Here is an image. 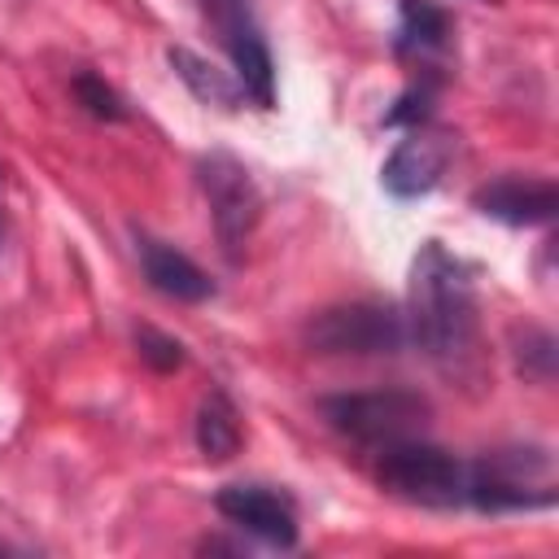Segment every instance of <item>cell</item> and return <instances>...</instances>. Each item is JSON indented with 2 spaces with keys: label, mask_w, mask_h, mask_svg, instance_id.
<instances>
[{
  "label": "cell",
  "mask_w": 559,
  "mask_h": 559,
  "mask_svg": "<svg viewBox=\"0 0 559 559\" xmlns=\"http://www.w3.org/2000/svg\"><path fill=\"white\" fill-rule=\"evenodd\" d=\"M406 336L454 380H480V310L467 266L441 245L424 240L411 262Z\"/></svg>",
  "instance_id": "1"
},
{
  "label": "cell",
  "mask_w": 559,
  "mask_h": 559,
  "mask_svg": "<svg viewBox=\"0 0 559 559\" xmlns=\"http://www.w3.org/2000/svg\"><path fill=\"white\" fill-rule=\"evenodd\" d=\"M559 498L555 489V459L542 445H515V450H493L467 467V489L463 502L476 511H537Z\"/></svg>",
  "instance_id": "2"
},
{
  "label": "cell",
  "mask_w": 559,
  "mask_h": 559,
  "mask_svg": "<svg viewBox=\"0 0 559 559\" xmlns=\"http://www.w3.org/2000/svg\"><path fill=\"white\" fill-rule=\"evenodd\" d=\"M323 419L362 441V445H393L406 437H419L432 419L428 397L411 393V389H371V393H336L319 402Z\"/></svg>",
  "instance_id": "3"
},
{
  "label": "cell",
  "mask_w": 559,
  "mask_h": 559,
  "mask_svg": "<svg viewBox=\"0 0 559 559\" xmlns=\"http://www.w3.org/2000/svg\"><path fill=\"white\" fill-rule=\"evenodd\" d=\"M376 480L389 493H397L406 502H419V507H459L463 489H467V467L454 454L406 437V441L380 445Z\"/></svg>",
  "instance_id": "4"
},
{
  "label": "cell",
  "mask_w": 559,
  "mask_h": 559,
  "mask_svg": "<svg viewBox=\"0 0 559 559\" xmlns=\"http://www.w3.org/2000/svg\"><path fill=\"white\" fill-rule=\"evenodd\" d=\"M406 314H397L384 301H345L328 306L306 323V345L314 354H354V358H376V354H397L406 345Z\"/></svg>",
  "instance_id": "5"
},
{
  "label": "cell",
  "mask_w": 559,
  "mask_h": 559,
  "mask_svg": "<svg viewBox=\"0 0 559 559\" xmlns=\"http://www.w3.org/2000/svg\"><path fill=\"white\" fill-rule=\"evenodd\" d=\"M197 179H201V192L210 201V218H214V231H218V245L223 253L236 262L245 240L253 236L258 218H262V197H258V183L253 175L245 170L240 157L214 148L197 162Z\"/></svg>",
  "instance_id": "6"
},
{
  "label": "cell",
  "mask_w": 559,
  "mask_h": 559,
  "mask_svg": "<svg viewBox=\"0 0 559 559\" xmlns=\"http://www.w3.org/2000/svg\"><path fill=\"white\" fill-rule=\"evenodd\" d=\"M214 507L223 520H231L240 533L262 537L266 546H297V511L284 493L266 489V485H223L214 493Z\"/></svg>",
  "instance_id": "7"
},
{
  "label": "cell",
  "mask_w": 559,
  "mask_h": 559,
  "mask_svg": "<svg viewBox=\"0 0 559 559\" xmlns=\"http://www.w3.org/2000/svg\"><path fill=\"white\" fill-rule=\"evenodd\" d=\"M450 153H454L450 131H419V127H415V131H411L406 140H397V148L384 157L380 183H384L393 197H402V201L424 197V192L437 188V179H441Z\"/></svg>",
  "instance_id": "8"
},
{
  "label": "cell",
  "mask_w": 559,
  "mask_h": 559,
  "mask_svg": "<svg viewBox=\"0 0 559 559\" xmlns=\"http://www.w3.org/2000/svg\"><path fill=\"white\" fill-rule=\"evenodd\" d=\"M472 205L498 223H511V227H537V223H550L555 210H559V188L550 179H520V175H507V179H493L485 188L472 192Z\"/></svg>",
  "instance_id": "9"
},
{
  "label": "cell",
  "mask_w": 559,
  "mask_h": 559,
  "mask_svg": "<svg viewBox=\"0 0 559 559\" xmlns=\"http://www.w3.org/2000/svg\"><path fill=\"white\" fill-rule=\"evenodd\" d=\"M135 249H140L144 280L157 293H166L175 301H205V297H214V280L188 253H179L175 245H166L157 236H135Z\"/></svg>",
  "instance_id": "10"
},
{
  "label": "cell",
  "mask_w": 559,
  "mask_h": 559,
  "mask_svg": "<svg viewBox=\"0 0 559 559\" xmlns=\"http://www.w3.org/2000/svg\"><path fill=\"white\" fill-rule=\"evenodd\" d=\"M223 31H227V48L236 57V74H240L245 96H253V105L271 109L275 105V61H271L266 39L258 35V26L240 9H231L223 17Z\"/></svg>",
  "instance_id": "11"
},
{
  "label": "cell",
  "mask_w": 559,
  "mask_h": 559,
  "mask_svg": "<svg viewBox=\"0 0 559 559\" xmlns=\"http://www.w3.org/2000/svg\"><path fill=\"white\" fill-rule=\"evenodd\" d=\"M166 61H170V70L188 83V92H192L197 100L218 105V109H240V100H245L240 79H227V74H223L214 61H205L201 52H192V48H166Z\"/></svg>",
  "instance_id": "12"
},
{
  "label": "cell",
  "mask_w": 559,
  "mask_h": 559,
  "mask_svg": "<svg viewBox=\"0 0 559 559\" xmlns=\"http://www.w3.org/2000/svg\"><path fill=\"white\" fill-rule=\"evenodd\" d=\"M197 450L210 463H227L240 450V415H236L231 397L218 393V389L197 411Z\"/></svg>",
  "instance_id": "13"
},
{
  "label": "cell",
  "mask_w": 559,
  "mask_h": 559,
  "mask_svg": "<svg viewBox=\"0 0 559 559\" xmlns=\"http://www.w3.org/2000/svg\"><path fill=\"white\" fill-rule=\"evenodd\" d=\"M445 31H450V17L432 0H402V26H397L402 48H441Z\"/></svg>",
  "instance_id": "14"
},
{
  "label": "cell",
  "mask_w": 559,
  "mask_h": 559,
  "mask_svg": "<svg viewBox=\"0 0 559 559\" xmlns=\"http://www.w3.org/2000/svg\"><path fill=\"white\" fill-rule=\"evenodd\" d=\"M74 96H79V105L92 114V118H105V122H118V118H127V109H122V96L100 79V74H79L74 79Z\"/></svg>",
  "instance_id": "15"
},
{
  "label": "cell",
  "mask_w": 559,
  "mask_h": 559,
  "mask_svg": "<svg viewBox=\"0 0 559 559\" xmlns=\"http://www.w3.org/2000/svg\"><path fill=\"white\" fill-rule=\"evenodd\" d=\"M135 345H140V358L153 367V371H175L183 362V345L166 332H153V328H140L135 332Z\"/></svg>",
  "instance_id": "16"
}]
</instances>
